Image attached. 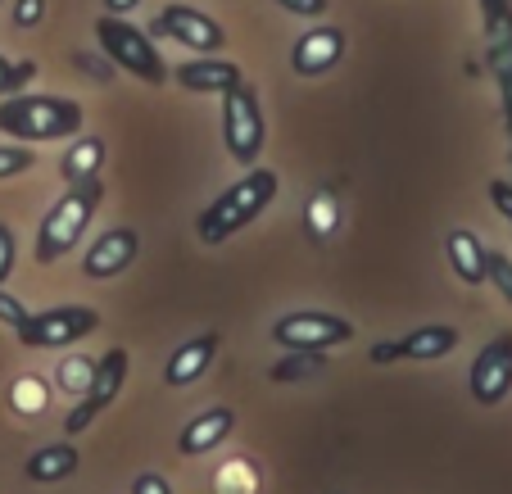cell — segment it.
I'll return each instance as SVG.
<instances>
[{"instance_id": "603a6c76", "label": "cell", "mask_w": 512, "mask_h": 494, "mask_svg": "<svg viewBox=\"0 0 512 494\" xmlns=\"http://www.w3.org/2000/svg\"><path fill=\"white\" fill-rule=\"evenodd\" d=\"M485 281H494V291L503 295V304H512V259L499 250H490V259H485Z\"/></svg>"}, {"instance_id": "7a4b0ae2", "label": "cell", "mask_w": 512, "mask_h": 494, "mask_svg": "<svg viewBox=\"0 0 512 494\" xmlns=\"http://www.w3.org/2000/svg\"><path fill=\"white\" fill-rule=\"evenodd\" d=\"M82 118V105L68 96H0V136H14L23 146L73 141Z\"/></svg>"}, {"instance_id": "83f0119b", "label": "cell", "mask_w": 512, "mask_h": 494, "mask_svg": "<svg viewBox=\"0 0 512 494\" xmlns=\"http://www.w3.org/2000/svg\"><path fill=\"white\" fill-rule=\"evenodd\" d=\"M277 5L286 14H295V19H322L331 0H277Z\"/></svg>"}, {"instance_id": "4dcf8cb0", "label": "cell", "mask_w": 512, "mask_h": 494, "mask_svg": "<svg viewBox=\"0 0 512 494\" xmlns=\"http://www.w3.org/2000/svg\"><path fill=\"white\" fill-rule=\"evenodd\" d=\"M481 14L485 19H503V14H512V0H481Z\"/></svg>"}, {"instance_id": "9a60e30c", "label": "cell", "mask_w": 512, "mask_h": 494, "mask_svg": "<svg viewBox=\"0 0 512 494\" xmlns=\"http://www.w3.org/2000/svg\"><path fill=\"white\" fill-rule=\"evenodd\" d=\"M232 427H236L232 408H204V413H195L182 427V436H177V454L182 458L209 454V449H218L227 436H232Z\"/></svg>"}, {"instance_id": "836d02e7", "label": "cell", "mask_w": 512, "mask_h": 494, "mask_svg": "<svg viewBox=\"0 0 512 494\" xmlns=\"http://www.w3.org/2000/svg\"><path fill=\"white\" fill-rule=\"evenodd\" d=\"M508 136H512V127H508Z\"/></svg>"}, {"instance_id": "d4e9b609", "label": "cell", "mask_w": 512, "mask_h": 494, "mask_svg": "<svg viewBox=\"0 0 512 494\" xmlns=\"http://www.w3.org/2000/svg\"><path fill=\"white\" fill-rule=\"evenodd\" d=\"M28 313L32 309H23L19 300H14L10 291H5V286H0V327H10V331H19L23 322H28Z\"/></svg>"}, {"instance_id": "9c48e42d", "label": "cell", "mask_w": 512, "mask_h": 494, "mask_svg": "<svg viewBox=\"0 0 512 494\" xmlns=\"http://www.w3.org/2000/svg\"><path fill=\"white\" fill-rule=\"evenodd\" d=\"M150 37H168L186 50H200V55H213V50L227 46V32L213 14L195 10V5H168L150 19Z\"/></svg>"}, {"instance_id": "4316f807", "label": "cell", "mask_w": 512, "mask_h": 494, "mask_svg": "<svg viewBox=\"0 0 512 494\" xmlns=\"http://www.w3.org/2000/svg\"><path fill=\"white\" fill-rule=\"evenodd\" d=\"M14 259H19V245H14V232H10V227H5V223H0V286L10 281Z\"/></svg>"}, {"instance_id": "ba28073f", "label": "cell", "mask_w": 512, "mask_h": 494, "mask_svg": "<svg viewBox=\"0 0 512 494\" xmlns=\"http://www.w3.org/2000/svg\"><path fill=\"white\" fill-rule=\"evenodd\" d=\"M127 363H132V359H127L123 345H114V349H105V354H100L96 372H91V386H87V395H82V404H73V413L64 417V431H68V436L87 431L91 422H96V413H105V408L114 404L118 395H123Z\"/></svg>"}, {"instance_id": "7c38bea8", "label": "cell", "mask_w": 512, "mask_h": 494, "mask_svg": "<svg viewBox=\"0 0 512 494\" xmlns=\"http://www.w3.org/2000/svg\"><path fill=\"white\" fill-rule=\"evenodd\" d=\"M345 50H349L345 28L322 23V28H309L300 41H295V50H290V68H295L300 78H322V73H331V68L345 59Z\"/></svg>"}, {"instance_id": "f546056e", "label": "cell", "mask_w": 512, "mask_h": 494, "mask_svg": "<svg viewBox=\"0 0 512 494\" xmlns=\"http://www.w3.org/2000/svg\"><path fill=\"white\" fill-rule=\"evenodd\" d=\"M490 200H494V209L508 218L512 214V182H490Z\"/></svg>"}, {"instance_id": "cb8c5ba5", "label": "cell", "mask_w": 512, "mask_h": 494, "mask_svg": "<svg viewBox=\"0 0 512 494\" xmlns=\"http://www.w3.org/2000/svg\"><path fill=\"white\" fill-rule=\"evenodd\" d=\"M37 164V155H32V146H0V182L5 177H19V173H28V168Z\"/></svg>"}, {"instance_id": "3957f363", "label": "cell", "mask_w": 512, "mask_h": 494, "mask_svg": "<svg viewBox=\"0 0 512 494\" xmlns=\"http://www.w3.org/2000/svg\"><path fill=\"white\" fill-rule=\"evenodd\" d=\"M100 195H105V182H100V177H87V182H68V191L50 204L41 227H37V245H32L41 268H46V263H59L82 241V232L91 227V218H96V209H100Z\"/></svg>"}, {"instance_id": "ac0fdd59", "label": "cell", "mask_w": 512, "mask_h": 494, "mask_svg": "<svg viewBox=\"0 0 512 494\" xmlns=\"http://www.w3.org/2000/svg\"><path fill=\"white\" fill-rule=\"evenodd\" d=\"M78 463H82V454L68 440H59V445H46V449H37V454L28 458V481L32 485H59L64 476H73L78 472Z\"/></svg>"}, {"instance_id": "2e32d148", "label": "cell", "mask_w": 512, "mask_h": 494, "mask_svg": "<svg viewBox=\"0 0 512 494\" xmlns=\"http://www.w3.org/2000/svg\"><path fill=\"white\" fill-rule=\"evenodd\" d=\"M218 331H204V336H195V340H186V345H177L173 354H168V368H164V381L173 390H186V386H195V381L204 377V368L213 363V354H218Z\"/></svg>"}, {"instance_id": "4fadbf2b", "label": "cell", "mask_w": 512, "mask_h": 494, "mask_svg": "<svg viewBox=\"0 0 512 494\" xmlns=\"http://www.w3.org/2000/svg\"><path fill=\"white\" fill-rule=\"evenodd\" d=\"M136 250H141V241H136L132 227H109V232L82 254V272H87L91 281H109L132 268Z\"/></svg>"}, {"instance_id": "5b68a950", "label": "cell", "mask_w": 512, "mask_h": 494, "mask_svg": "<svg viewBox=\"0 0 512 494\" xmlns=\"http://www.w3.org/2000/svg\"><path fill=\"white\" fill-rule=\"evenodd\" d=\"M263 141H268V123H263L259 91L241 78L223 91V146L241 168H254L263 155Z\"/></svg>"}, {"instance_id": "7402d4cb", "label": "cell", "mask_w": 512, "mask_h": 494, "mask_svg": "<svg viewBox=\"0 0 512 494\" xmlns=\"http://www.w3.org/2000/svg\"><path fill=\"white\" fill-rule=\"evenodd\" d=\"M91 372H96V363L91 359H64L59 363V390H68V395H87V386H91Z\"/></svg>"}, {"instance_id": "44dd1931", "label": "cell", "mask_w": 512, "mask_h": 494, "mask_svg": "<svg viewBox=\"0 0 512 494\" xmlns=\"http://www.w3.org/2000/svg\"><path fill=\"white\" fill-rule=\"evenodd\" d=\"M37 78V64L32 59H5L0 55V96H19V87Z\"/></svg>"}, {"instance_id": "277c9868", "label": "cell", "mask_w": 512, "mask_h": 494, "mask_svg": "<svg viewBox=\"0 0 512 494\" xmlns=\"http://www.w3.org/2000/svg\"><path fill=\"white\" fill-rule=\"evenodd\" d=\"M96 41H100V55H105L109 64H118L123 73H132L136 82H145V87H164L168 82V64L155 50V37L132 28L123 14L96 19Z\"/></svg>"}, {"instance_id": "1f68e13d", "label": "cell", "mask_w": 512, "mask_h": 494, "mask_svg": "<svg viewBox=\"0 0 512 494\" xmlns=\"http://www.w3.org/2000/svg\"><path fill=\"white\" fill-rule=\"evenodd\" d=\"M136 5H141V0H105V10H109V14H132Z\"/></svg>"}, {"instance_id": "f1b7e54d", "label": "cell", "mask_w": 512, "mask_h": 494, "mask_svg": "<svg viewBox=\"0 0 512 494\" xmlns=\"http://www.w3.org/2000/svg\"><path fill=\"white\" fill-rule=\"evenodd\" d=\"M132 494H173V485H168L159 472H141L132 481Z\"/></svg>"}, {"instance_id": "6da1fadb", "label": "cell", "mask_w": 512, "mask_h": 494, "mask_svg": "<svg viewBox=\"0 0 512 494\" xmlns=\"http://www.w3.org/2000/svg\"><path fill=\"white\" fill-rule=\"evenodd\" d=\"M277 186L281 177L272 173V168L254 164L250 173L241 177V182H232L218 200L209 204V209H200V218H195V236H200L204 245H223L232 241L241 227H250L254 218L268 209L272 200H277Z\"/></svg>"}, {"instance_id": "8992f818", "label": "cell", "mask_w": 512, "mask_h": 494, "mask_svg": "<svg viewBox=\"0 0 512 494\" xmlns=\"http://www.w3.org/2000/svg\"><path fill=\"white\" fill-rule=\"evenodd\" d=\"M96 327H100L96 309H87V304H55V309L28 313V322L14 336L28 349H68V345H78V340H87Z\"/></svg>"}, {"instance_id": "52a82bcc", "label": "cell", "mask_w": 512, "mask_h": 494, "mask_svg": "<svg viewBox=\"0 0 512 494\" xmlns=\"http://www.w3.org/2000/svg\"><path fill=\"white\" fill-rule=\"evenodd\" d=\"M272 340L281 349H322V354H331L336 345L354 340V322L336 318V313L300 309V313H286V318L272 322Z\"/></svg>"}, {"instance_id": "5bb4252c", "label": "cell", "mask_w": 512, "mask_h": 494, "mask_svg": "<svg viewBox=\"0 0 512 494\" xmlns=\"http://www.w3.org/2000/svg\"><path fill=\"white\" fill-rule=\"evenodd\" d=\"M173 78H177V87L195 91V96H223V91L232 87V82H241L245 73H241V64H232V59L195 55V59H186V64L177 68Z\"/></svg>"}, {"instance_id": "484cf974", "label": "cell", "mask_w": 512, "mask_h": 494, "mask_svg": "<svg viewBox=\"0 0 512 494\" xmlns=\"http://www.w3.org/2000/svg\"><path fill=\"white\" fill-rule=\"evenodd\" d=\"M46 19V0H14V28H37Z\"/></svg>"}, {"instance_id": "8fae6325", "label": "cell", "mask_w": 512, "mask_h": 494, "mask_svg": "<svg viewBox=\"0 0 512 494\" xmlns=\"http://www.w3.org/2000/svg\"><path fill=\"white\" fill-rule=\"evenodd\" d=\"M458 349V331L454 327H417L408 331V336L399 340H381V345H372L368 359L377 363V368H386V363H399V359H445V354H454Z\"/></svg>"}, {"instance_id": "d6986e66", "label": "cell", "mask_w": 512, "mask_h": 494, "mask_svg": "<svg viewBox=\"0 0 512 494\" xmlns=\"http://www.w3.org/2000/svg\"><path fill=\"white\" fill-rule=\"evenodd\" d=\"M100 164H105V141L100 136H73V146L59 159V173H64V182H87V177H100Z\"/></svg>"}, {"instance_id": "30bf717a", "label": "cell", "mask_w": 512, "mask_h": 494, "mask_svg": "<svg viewBox=\"0 0 512 494\" xmlns=\"http://www.w3.org/2000/svg\"><path fill=\"white\" fill-rule=\"evenodd\" d=\"M467 386H472V399L481 408H494L508 399V390H512V331H499L494 340H485L481 354L472 359Z\"/></svg>"}, {"instance_id": "ffe728a7", "label": "cell", "mask_w": 512, "mask_h": 494, "mask_svg": "<svg viewBox=\"0 0 512 494\" xmlns=\"http://www.w3.org/2000/svg\"><path fill=\"white\" fill-rule=\"evenodd\" d=\"M322 368H327V354H322V349H286V359L272 363L268 377L277 381V386H290V381H309V377H318Z\"/></svg>"}, {"instance_id": "e0dca14e", "label": "cell", "mask_w": 512, "mask_h": 494, "mask_svg": "<svg viewBox=\"0 0 512 494\" xmlns=\"http://www.w3.org/2000/svg\"><path fill=\"white\" fill-rule=\"evenodd\" d=\"M445 254H449V263H454L458 281H467V286H481L485 281V259H490V250L476 241V232L454 227V232L445 236Z\"/></svg>"}, {"instance_id": "d6a6232c", "label": "cell", "mask_w": 512, "mask_h": 494, "mask_svg": "<svg viewBox=\"0 0 512 494\" xmlns=\"http://www.w3.org/2000/svg\"><path fill=\"white\" fill-rule=\"evenodd\" d=\"M508 223H512V214H508Z\"/></svg>"}]
</instances>
